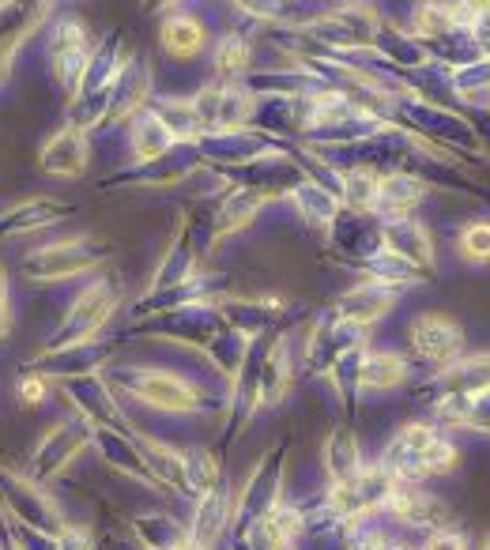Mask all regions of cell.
Returning <instances> with one entry per match:
<instances>
[{
	"label": "cell",
	"instance_id": "cell-1",
	"mask_svg": "<svg viewBox=\"0 0 490 550\" xmlns=\"http://www.w3.org/2000/svg\"><path fill=\"white\" fill-rule=\"evenodd\" d=\"M125 385L133 388L136 399H144V404L159 408V411L189 415L200 408V392L185 378L166 373V369H133V373H125Z\"/></svg>",
	"mask_w": 490,
	"mask_h": 550
},
{
	"label": "cell",
	"instance_id": "cell-2",
	"mask_svg": "<svg viewBox=\"0 0 490 550\" xmlns=\"http://www.w3.org/2000/svg\"><path fill=\"white\" fill-rule=\"evenodd\" d=\"M411 347H415V355L426 362H453L464 347V336L449 317L426 313L411 324Z\"/></svg>",
	"mask_w": 490,
	"mask_h": 550
},
{
	"label": "cell",
	"instance_id": "cell-3",
	"mask_svg": "<svg viewBox=\"0 0 490 550\" xmlns=\"http://www.w3.org/2000/svg\"><path fill=\"white\" fill-rule=\"evenodd\" d=\"M193 110H196V121L208 124V129H235V124H242L249 117L253 103L238 87H212L196 98Z\"/></svg>",
	"mask_w": 490,
	"mask_h": 550
},
{
	"label": "cell",
	"instance_id": "cell-4",
	"mask_svg": "<svg viewBox=\"0 0 490 550\" xmlns=\"http://www.w3.org/2000/svg\"><path fill=\"white\" fill-rule=\"evenodd\" d=\"M393 302H396V290L385 287L381 280H374V283H363V287H355L351 294L340 298V317L351 320V324H370V320L389 313Z\"/></svg>",
	"mask_w": 490,
	"mask_h": 550
},
{
	"label": "cell",
	"instance_id": "cell-5",
	"mask_svg": "<svg viewBox=\"0 0 490 550\" xmlns=\"http://www.w3.org/2000/svg\"><path fill=\"white\" fill-rule=\"evenodd\" d=\"M437 388L442 396H479L490 388V355H475V358H460L453 366H445L437 373Z\"/></svg>",
	"mask_w": 490,
	"mask_h": 550
},
{
	"label": "cell",
	"instance_id": "cell-6",
	"mask_svg": "<svg viewBox=\"0 0 490 550\" xmlns=\"http://www.w3.org/2000/svg\"><path fill=\"white\" fill-rule=\"evenodd\" d=\"M385 238H389L393 253H396L400 260H407L411 268H430V264H434L430 234L419 227L415 219H389V227H385Z\"/></svg>",
	"mask_w": 490,
	"mask_h": 550
},
{
	"label": "cell",
	"instance_id": "cell-7",
	"mask_svg": "<svg viewBox=\"0 0 490 550\" xmlns=\"http://www.w3.org/2000/svg\"><path fill=\"white\" fill-rule=\"evenodd\" d=\"M49 57H54V72L65 83H72L80 76L84 64H87V34H84L80 23H61L54 45H49Z\"/></svg>",
	"mask_w": 490,
	"mask_h": 550
},
{
	"label": "cell",
	"instance_id": "cell-8",
	"mask_svg": "<svg viewBox=\"0 0 490 550\" xmlns=\"http://www.w3.org/2000/svg\"><path fill=\"white\" fill-rule=\"evenodd\" d=\"M42 166H45L49 173H61V178L84 173V166H87V140H84V133L65 129L61 136L49 140L45 155H42Z\"/></svg>",
	"mask_w": 490,
	"mask_h": 550
},
{
	"label": "cell",
	"instance_id": "cell-9",
	"mask_svg": "<svg viewBox=\"0 0 490 550\" xmlns=\"http://www.w3.org/2000/svg\"><path fill=\"white\" fill-rule=\"evenodd\" d=\"M204 42H208V34H204V23L196 15H170L163 23V49L177 61L196 57Z\"/></svg>",
	"mask_w": 490,
	"mask_h": 550
},
{
	"label": "cell",
	"instance_id": "cell-10",
	"mask_svg": "<svg viewBox=\"0 0 490 550\" xmlns=\"http://www.w3.org/2000/svg\"><path fill=\"white\" fill-rule=\"evenodd\" d=\"M423 196H426V185L419 178H411V173H393V178H385L381 189H377V208L389 219H404Z\"/></svg>",
	"mask_w": 490,
	"mask_h": 550
},
{
	"label": "cell",
	"instance_id": "cell-11",
	"mask_svg": "<svg viewBox=\"0 0 490 550\" xmlns=\"http://www.w3.org/2000/svg\"><path fill=\"white\" fill-rule=\"evenodd\" d=\"M407 373H411V369H407V362H404L400 355H393V351H374V355H366L363 362H358V385L385 392V388L404 385Z\"/></svg>",
	"mask_w": 490,
	"mask_h": 550
},
{
	"label": "cell",
	"instance_id": "cell-12",
	"mask_svg": "<svg viewBox=\"0 0 490 550\" xmlns=\"http://www.w3.org/2000/svg\"><path fill=\"white\" fill-rule=\"evenodd\" d=\"M174 140H177V136L170 133V124H166L163 117H155V113H144V117H136V124H133V152H136L140 162L159 159Z\"/></svg>",
	"mask_w": 490,
	"mask_h": 550
},
{
	"label": "cell",
	"instance_id": "cell-13",
	"mask_svg": "<svg viewBox=\"0 0 490 550\" xmlns=\"http://www.w3.org/2000/svg\"><path fill=\"white\" fill-rule=\"evenodd\" d=\"M449 31H456L453 15H449V0H423V5H415V12H411V34L437 42Z\"/></svg>",
	"mask_w": 490,
	"mask_h": 550
},
{
	"label": "cell",
	"instance_id": "cell-14",
	"mask_svg": "<svg viewBox=\"0 0 490 550\" xmlns=\"http://www.w3.org/2000/svg\"><path fill=\"white\" fill-rule=\"evenodd\" d=\"M325 464L332 471V479L336 483H351L358 471H363V464H358V445L347 430H336L328 437V448H325Z\"/></svg>",
	"mask_w": 490,
	"mask_h": 550
},
{
	"label": "cell",
	"instance_id": "cell-15",
	"mask_svg": "<svg viewBox=\"0 0 490 550\" xmlns=\"http://www.w3.org/2000/svg\"><path fill=\"white\" fill-rule=\"evenodd\" d=\"M377 189H381V178H374L370 170H351V173H344V200H347L355 211L377 208Z\"/></svg>",
	"mask_w": 490,
	"mask_h": 550
},
{
	"label": "cell",
	"instance_id": "cell-16",
	"mask_svg": "<svg viewBox=\"0 0 490 550\" xmlns=\"http://www.w3.org/2000/svg\"><path fill=\"white\" fill-rule=\"evenodd\" d=\"M182 471H185V486H193L196 494H208L215 486V460L208 453H200V448H189V453L182 457Z\"/></svg>",
	"mask_w": 490,
	"mask_h": 550
},
{
	"label": "cell",
	"instance_id": "cell-17",
	"mask_svg": "<svg viewBox=\"0 0 490 550\" xmlns=\"http://www.w3.org/2000/svg\"><path fill=\"white\" fill-rule=\"evenodd\" d=\"M460 253L468 257V260H475V264H486L490 260V222H483V219H475V222H468V227L460 231Z\"/></svg>",
	"mask_w": 490,
	"mask_h": 550
},
{
	"label": "cell",
	"instance_id": "cell-18",
	"mask_svg": "<svg viewBox=\"0 0 490 550\" xmlns=\"http://www.w3.org/2000/svg\"><path fill=\"white\" fill-rule=\"evenodd\" d=\"M215 64H219V72H226V76L245 72V64H249V42L238 38V34H226L219 42V49H215Z\"/></svg>",
	"mask_w": 490,
	"mask_h": 550
},
{
	"label": "cell",
	"instance_id": "cell-19",
	"mask_svg": "<svg viewBox=\"0 0 490 550\" xmlns=\"http://www.w3.org/2000/svg\"><path fill=\"white\" fill-rule=\"evenodd\" d=\"M256 208V196L253 192H238L230 204L223 208V219H219V231H235V227H242V222L249 219V211Z\"/></svg>",
	"mask_w": 490,
	"mask_h": 550
},
{
	"label": "cell",
	"instance_id": "cell-20",
	"mask_svg": "<svg viewBox=\"0 0 490 550\" xmlns=\"http://www.w3.org/2000/svg\"><path fill=\"white\" fill-rule=\"evenodd\" d=\"M19 396H23V404H42V399H45V381L42 378H23L19 381Z\"/></svg>",
	"mask_w": 490,
	"mask_h": 550
},
{
	"label": "cell",
	"instance_id": "cell-21",
	"mask_svg": "<svg viewBox=\"0 0 490 550\" xmlns=\"http://www.w3.org/2000/svg\"><path fill=\"white\" fill-rule=\"evenodd\" d=\"M423 550H468V543H464L460 535H453V532H437Z\"/></svg>",
	"mask_w": 490,
	"mask_h": 550
},
{
	"label": "cell",
	"instance_id": "cell-22",
	"mask_svg": "<svg viewBox=\"0 0 490 550\" xmlns=\"http://www.w3.org/2000/svg\"><path fill=\"white\" fill-rule=\"evenodd\" d=\"M170 0H147V8H166Z\"/></svg>",
	"mask_w": 490,
	"mask_h": 550
},
{
	"label": "cell",
	"instance_id": "cell-23",
	"mask_svg": "<svg viewBox=\"0 0 490 550\" xmlns=\"http://www.w3.org/2000/svg\"><path fill=\"white\" fill-rule=\"evenodd\" d=\"M486 550H490V539H486Z\"/></svg>",
	"mask_w": 490,
	"mask_h": 550
}]
</instances>
